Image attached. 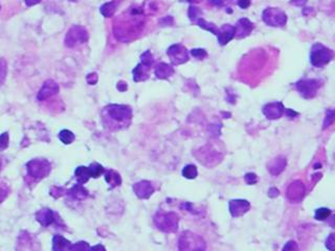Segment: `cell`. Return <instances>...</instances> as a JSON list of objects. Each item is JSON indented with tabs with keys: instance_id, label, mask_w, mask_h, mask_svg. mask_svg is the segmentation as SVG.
Listing matches in <instances>:
<instances>
[{
	"instance_id": "53",
	"label": "cell",
	"mask_w": 335,
	"mask_h": 251,
	"mask_svg": "<svg viewBox=\"0 0 335 251\" xmlns=\"http://www.w3.org/2000/svg\"><path fill=\"white\" fill-rule=\"evenodd\" d=\"M0 170H2V161H0Z\"/></svg>"
},
{
	"instance_id": "22",
	"label": "cell",
	"mask_w": 335,
	"mask_h": 251,
	"mask_svg": "<svg viewBox=\"0 0 335 251\" xmlns=\"http://www.w3.org/2000/svg\"><path fill=\"white\" fill-rule=\"evenodd\" d=\"M105 180L106 182L110 185V188H114L116 186H119L122 183V178L119 174L113 170H110L105 173Z\"/></svg>"
},
{
	"instance_id": "3",
	"label": "cell",
	"mask_w": 335,
	"mask_h": 251,
	"mask_svg": "<svg viewBox=\"0 0 335 251\" xmlns=\"http://www.w3.org/2000/svg\"><path fill=\"white\" fill-rule=\"evenodd\" d=\"M179 217L173 211H158L154 217V223L157 228L164 232H175L178 229Z\"/></svg>"
},
{
	"instance_id": "18",
	"label": "cell",
	"mask_w": 335,
	"mask_h": 251,
	"mask_svg": "<svg viewBox=\"0 0 335 251\" xmlns=\"http://www.w3.org/2000/svg\"><path fill=\"white\" fill-rule=\"evenodd\" d=\"M286 165H287L286 158L284 156H278L277 158H274L268 163L267 169L271 175L278 176L285 170Z\"/></svg>"
},
{
	"instance_id": "48",
	"label": "cell",
	"mask_w": 335,
	"mask_h": 251,
	"mask_svg": "<svg viewBox=\"0 0 335 251\" xmlns=\"http://www.w3.org/2000/svg\"><path fill=\"white\" fill-rule=\"evenodd\" d=\"M41 3V0H26V4L28 7H33Z\"/></svg>"
},
{
	"instance_id": "39",
	"label": "cell",
	"mask_w": 335,
	"mask_h": 251,
	"mask_svg": "<svg viewBox=\"0 0 335 251\" xmlns=\"http://www.w3.org/2000/svg\"><path fill=\"white\" fill-rule=\"evenodd\" d=\"M191 55H192L196 59H203L208 56L207 52L205 50H192L191 51Z\"/></svg>"
},
{
	"instance_id": "14",
	"label": "cell",
	"mask_w": 335,
	"mask_h": 251,
	"mask_svg": "<svg viewBox=\"0 0 335 251\" xmlns=\"http://www.w3.org/2000/svg\"><path fill=\"white\" fill-rule=\"evenodd\" d=\"M250 208V204L247 200H232L230 202V212L234 218L241 217Z\"/></svg>"
},
{
	"instance_id": "41",
	"label": "cell",
	"mask_w": 335,
	"mask_h": 251,
	"mask_svg": "<svg viewBox=\"0 0 335 251\" xmlns=\"http://www.w3.org/2000/svg\"><path fill=\"white\" fill-rule=\"evenodd\" d=\"M87 82L90 84V85H94V84L98 82V75L97 74L88 75L87 76Z\"/></svg>"
},
{
	"instance_id": "42",
	"label": "cell",
	"mask_w": 335,
	"mask_h": 251,
	"mask_svg": "<svg viewBox=\"0 0 335 251\" xmlns=\"http://www.w3.org/2000/svg\"><path fill=\"white\" fill-rule=\"evenodd\" d=\"M238 6L243 10H246L250 6V0H239Z\"/></svg>"
},
{
	"instance_id": "15",
	"label": "cell",
	"mask_w": 335,
	"mask_h": 251,
	"mask_svg": "<svg viewBox=\"0 0 335 251\" xmlns=\"http://www.w3.org/2000/svg\"><path fill=\"white\" fill-rule=\"evenodd\" d=\"M235 29H236L235 37L238 39H242V38H245L246 36H248L251 32H253L254 25L248 19L242 18L237 22V26L235 27Z\"/></svg>"
},
{
	"instance_id": "4",
	"label": "cell",
	"mask_w": 335,
	"mask_h": 251,
	"mask_svg": "<svg viewBox=\"0 0 335 251\" xmlns=\"http://www.w3.org/2000/svg\"><path fill=\"white\" fill-rule=\"evenodd\" d=\"M105 112L107 117L118 124L130 122L131 117H132V110L126 105H109L105 108Z\"/></svg>"
},
{
	"instance_id": "32",
	"label": "cell",
	"mask_w": 335,
	"mask_h": 251,
	"mask_svg": "<svg viewBox=\"0 0 335 251\" xmlns=\"http://www.w3.org/2000/svg\"><path fill=\"white\" fill-rule=\"evenodd\" d=\"M314 216L316 220L324 221V220H327L331 216V210L326 207H321V208L316 209Z\"/></svg>"
},
{
	"instance_id": "46",
	"label": "cell",
	"mask_w": 335,
	"mask_h": 251,
	"mask_svg": "<svg viewBox=\"0 0 335 251\" xmlns=\"http://www.w3.org/2000/svg\"><path fill=\"white\" fill-rule=\"evenodd\" d=\"M285 114L287 116H288V117H291V118H293V117H295V116L298 115V113L295 112V111H293L292 109H286L285 110Z\"/></svg>"
},
{
	"instance_id": "35",
	"label": "cell",
	"mask_w": 335,
	"mask_h": 251,
	"mask_svg": "<svg viewBox=\"0 0 335 251\" xmlns=\"http://www.w3.org/2000/svg\"><path fill=\"white\" fill-rule=\"evenodd\" d=\"M199 15H200V11L198 10V8L196 7H190L189 10V17L191 20H198L199 19Z\"/></svg>"
},
{
	"instance_id": "13",
	"label": "cell",
	"mask_w": 335,
	"mask_h": 251,
	"mask_svg": "<svg viewBox=\"0 0 335 251\" xmlns=\"http://www.w3.org/2000/svg\"><path fill=\"white\" fill-rule=\"evenodd\" d=\"M133 190L137 198L139 199H149L153 193H154V187L150 181L142 180L133 185Z\"/></svg>"
},
{
	"instance_id": "28",
	"label": "cell",
	"mask_w": 335,
	"mask_h": 251,
	"mask_svg": "<svg viewBox=\"0 0 335 251\" xmlns=\"http://www.w3.org/2000/svg\"><path fill=\"white\" fill-rule=\"evenodd\" d=\"M198 175L197 167L193 164H188L184 167L183 170V176L187 179H195Z\"/></svg>"
},
{
	"instance_id": "2",
	"label": "cell",
	"mask_w": 335,
	"mask_h": 251,
	"mask_svg": "<svg viewBox=\"0 0 335 251\" xmlns=\"http://www.w3.org/2000/svg\"><path fill=\"white\" fill-rule=\"evenodd\" d=\"M207 245L203 238L191 231H186L179 237V251H206Z\"/></svg>"
},
{
	"instance_id": "43",
	"label": "cell",
	"mask_w": 335,
	"mask_h": 251,
	"mask_svg": "<svg viewBox=\"0 0 335 251\" xmlns=\"http://www.w3.org/2000/svg\"><path fill=\"white\" fill-rule=\"evenodd\" d=\"M268 196L270 198H276L279 196V189L276 188V187H271L269 190H268Z\"/></svg>"
},
{
	"instance_id": "9",
	"label": "cell",
	"mask_w": 335,
	"mask_h": 251,
	"mask_svg": "<svg viewBox=\"0 0 335 251\" xmlns=\"http://www.w3.org/2000/svg\"><path fill=\"white\" fill-rule=\"evenodd\" d=\"M168 56L170 57V60L173 65H181L189 60V54L186 50V47L182 44H174L169 47V50L166 51Z\"/></svg>"
},
{
	"instance_id": "26",
	"label": "cell",
	"mask_w": 335,
	"mask_h": 251,
	"mask_svg": "<svg viewBox=\"0 0 335 251\" xmlns=\"http://www.w3.org/2000/svg\"><path fill=\"white\" fill-rule=\"evenodd\" d=\"M21 243H18V251H34V245L29 235H21Z\"/></svg>"
},
{
	"instance_id": "1",
	"label": "cell",
	"mask_w": 335,
	"mask_h": 251,
	"mask_svg": "<svg viewBox=\"0 0 335 251\" xmlns=\"http://www.w3.org/2000/svg\"><path fill=\"white\" fill-rule=\"evenodd\" d=\"M334 59V53L332 50L320 43H315L311 47L310 62L314 67L321 68L329 64Z\"/></svg>"
},
{
	"instance_id": "25",
	"label": "cell",
	"mask_w": 335,
	"mask_h": 251,
	"mask_svg": "<svg viewBox=\"0 0 335 251\" xmlns=\"http://www.w3.org/2000/svg\"><path fill=\"white\" fill-rule=\"evenodd\" d=\"M115 11H116V4H115V2L106 3L100 9L101 14L104 17H106V18L112 17L114 15V13H115Z\"/></svg>"
},
{
	"instance_id": "8",
	"label": "cell",
	"mask_w": 335,
	"mask_h": 251,
	"mask_svg": "<svg viewBox=\"0 0 335 251\" xmlns=\"http://www.w3.org/2000/svg\"><path fill=\"white\" fill-rule=\"evenodd\" d=\"M51 163L46 159H33L28 163L29 175L36 180H41L47 177V175L51 173Z\"/></svg>"
},
{
	"instance_id": "36",
	"label": "cell",
	"mask_w": 335,
	"mask_h": 251,
	"mask_svg": "<svg viewBox=\"0 0 335 251\" xmlns=\"http://www.w3.org/2000/svg\"><path fill=\"white\" fill-rule=\"evenodd\" d=\"M326 247L330 251H335V233H331L326 240Z\"/></svg>"
},
{
	"instance_id": "7",
	"label": "cell",
	"mask_w": 335,
	"mask_h": 251,
	"mask_svg": "<svg viewBox=\"0 0 335 251\" xmlns=\"http://www.w3.org/2000/svg\"><path fill=\"white\" fill-rule=\"evenodd\" d=\"M320 86L321 81L316 79H303L295 84L297 91L300 92V94L306 100L313 99Z\"/></svg>"
},
{
	"instance_id": "16",
	"label": "cell",
	"mask_w": 335,
	"mask_h": 251,
	"mask_svg": "<svg viewBox=\"0 0 335 251\" xmlns=\"http://www.w3.org/2000/svg\"><path fill=\"white\" fill-rule=\"evenodd\" d=\"M236 36V29L233 26L230 25H224L218 30V42L221 45H226L230 41H232Z\"/></svg>"
},
{
	"instance_id": "29",
	"label": "cell",
	"mask_w": 335,
	"mask_h": 251,
	"mask_svg": "<svg viewBox=\"0 0 335 251\" xmlns=\"http://www.w3.org/2000/svg\"><path fill=\"white\" fill-rule=\"evenodd\" d=\"M197 22H198V26H199L201 29L206 30V31H209V32H211L212 34H214V35H216V36H217V34H218V29L216 28V26L213 25V23L208 22V21H206L205 19H202V18H199V19L197 20Z\"/></svg>"
},
{
	"instance_id": "17",
	"label": "cell",
	"mask_w": 335,
	"mask_h": 251,
	"mask_svg": "<svg viewBox=\"0 0 335 251\" xmlns=\"http://www.w3.org/2000/svg\"><path fill=\"white\" fill-rule=\"evenodd\" d=\"M36 219L44 227L50 226L55 223L56 216L55 212L50 208H43L40 209L37 213H36Z\"/></svg>"
},
{
	"instance_id": "49",
	"label": "cell",
	"mask_w": 335,
	"mask_h": 251,
	"mask_svg": "<svg viewBox=\"0 0 335 251\" xmlns=\"http://www.w3.org/2000/svg\"><path fill=\"white\" fill-rule=\"evenodd\" d=\"M6 197H7V192L4 188L0 187V203H2L6 199Z\"/></svg>"
},
{
	"instance_id": "33",
	"label": "cell",
	"mask_w": 335,
	"mask_h": 251,
	"mask_svg": "<svg viewBox=\"0 0 335 251\" xmlns=\"http://www.w3.org/2000/svg\"><path fill=\"white\" fill-rule=\"evenodd\" d=\"M7 73H8V65L6 60L0 59V86H2L6 81Z\"/></svg>"
},
{
	"instance_id": "11",
	"label": "cell",
	"mask_w": 335,
	"mask_h": 251,
	"mask_svg": "<svg viewBox=\"0 0 335 251\" xmlns=\"http://www.w3.org/2000/svg\"><path fill=\"white\" fill-rule=\"evenodd\" d=\"M59 92V85L54 80H47L44 82L43 86L38 92L37 99L40 102H43L47 99H50Z\"/></svg>"
},
{
	"instance_id": "19",
	"label": "cell",
	"mask_w": 335,
	"mask_h": 251,
	"mask_svg": "<svg viewBox=\"0 0 335 251\" xmlns=\"http://www.w3.org/2000/svg\"><path fill=\"white\" fill-rule=\"evenodd\" d=\"M150 68H151V65H148V64L140 62V64H138L133 70V80L135 82H140V81L147 80Z\"/></svg>"
},
{
	"instance_id": "5",
	"label": "cell",
	"mask_w": 335,
	"mask_h": 251,
	"mask_svg": "<svg viewBox=\"0 0 335 251\" xmlns=\"http://www.w3.org/2000/svg\"><path fill=\"white\" fill-rule=\"evenodd\" d=\"M88 38L89 36L86 29L80 26H74L67 32L64 42L69 49H74V47H77L78 45L86 43L88 41Z\"/></svg>"
},
{
	"instance_id": "27",
	"label": "cell",
	"mask_w": 335,
	"mask_h": 251,
	"mask_svg": "<svg viewBox=\"0 0 335 251\" xmlns=\"http://www.w3.org/2000/svg\"><path fill=\"white\" fill-rule=\"evenodd\" d=\"M59 138L64 143V145H70V143L74 142L76 136L69 130H62L59 134Z\"/></svg>"
},
{
	"instance_id": "52",
	"label": "cell",
	"mask_w": 335,
	"mask_h": 251,
	"mask_svg": "<svg viewBox=\"0 0 335 251\" xmlns=\"http://www.w3.org/2000/svg\"><path fill=\"white\" fill-rule=\"evenodd\" d=\"M69 2H73V3H77V2H79V0H69Z\"/></svg>"
},
{
	"instance_id": "47",
	"label": "cell",
	"mask_w": 335,
	"mask_h": 251,
	"mask_svg": "<svg viewBox=\"0 0 335 251\" xmlns=\"http://www.w3.org/2000/svg\"><path fill=\"white\" fill-rule=\"evenodd\" d=\"M209 3H211L215 7H222L224 0H209Z\"/></svg>"
},
{
	"instance_id": "54",
	"label": "cell",
	"mask_w": 335,
	"mask_h": 251,
	"mask_svg": "<svg viewBox=\"0 0 335 251\" xmlns=\"http://www.w3.org/2000/svg\"><path fill=\"white\" fill-rule=\"evenodd\" d=\"M0 10H2V7H0Z\"/></svg>"
},
{
	"instance_id": "51",
	"label": "cell",
	"mask_w": 335,
	"mask_h": 251,
	"mask_svg": "<svg viewBox=\"0 0 335 251\" xmlns=\"http://www.w3.org/2000/svg\"><path fill=\"white\" fill-rule=\"evenodd\" d=\"M188 2L191 4H198L201 2V0H188Z\"/></svg>"
},
{
	"instance_id": "37",
	"label": "cell",
	"mask_w": 335,
	"mask_h": 251,
	"mask_svg": "<svg viewBox=\"0 0 335 251\" xmlns=\"http://www.w3.org/2000/svg\"><path fill=\"white\" fill-rule=\"evenodd\" d=\"M8 146H9V134L6 132L0 135V151L7 149Z\"/></svg>"
},
{
	"instance_id": "21",
	"label": "cell",
	"mask_w": 335,
	"mask_h": 251,
	"mask_svg": "<svg viewBox=\"0 0 335 251\" xmlns=\"http://www.w3.org/2000/svg\"><path fill=\"white\" fill-rule=\"evenodd\" d=\"M174 74V69L172 66L168 65L165 63H159L156 67H155V76L158 79L164 80L170 78Z\"/></svg>"
},
{
	"instance_id": "50",
	"label": "cell",
	"mask_w": 335,
	"mask_h": 251,
	"mask_svg": "<svg viewBox=\"0 0 335 251\" xmlns=\"http://www.w3.org/2000/svg\"><path fill=\"white\" fill-rule=\"evenodd\" d=\"M329 225L331 226V227H333V228H335V214H333V216H330L329 218Z\"/></svg>"
},
{
	"instance_id": "45",
	"label": "cell",
	"mask_w": 335,
	"mask_h": 251,
	"mask_svg": "<svg viewBox=\"0 0 335 251\" xmlns=\"http://www.w3.org/2000/svg\"><path fill=\"white\" fill-rule=\"evenodd\" d=\"M89 251H107V250H106V248L103 245L99 244V245H95L93 247H90Z\"/></svg>"
},
{
	"instance_id": "12",
	"label": "cell",
	"mask_w": 335,
	"mask_h": 251,
	"mask_svg": "<svg viewBox=\"0 0 335 251\" xmlns=\"http://www.w3.org/2000/svg\"><path fill=\"white\" fill-rule=\"evenodd\" d=\"M286 108L280 102L269 103L263 107V114H264L268 119H279L285 113Z\"/></svg>"
},
{
	"instance_id": "10",
	"label": "cell",
	"mask_w": 335,
	"mask_h": 251,
	"mask_svg": "<svg viewBox=\"0 0 335 251\" xmlns=\"http://www.w3.org/2000/svg\"><path fill=\"white\" fill-rule=\"evenodd\" d=\"M305 195H306V187L304 183L300 180H295L292 183H290L286 190L287 199L292 203L301 202L304 199Z\"/></svg>"
},
{
	"instance_id": "34",
	"label": "cell",
	"mask_w": 335,
	"mask_h": 251,
	"mask_svg": "<svg viewBox=\"0 0 335 251\" xmlns=\"http://www.w3.org/2000/svg\"><path fill=\"white\" fill-rule=\"evenodd\" d=\"M89 249H90L89 244L84 241L73 244L70 247V251H89Z\"/></svg>"
},
{
	"instance_id": "24",
	"label": "cell",
	"mask_w": 335,
	"mask_h": 251,
	"mask_svg": "<svg viewBox=\"0 0 335 251\" xmlns=\"http://www.w3.org/2000/svg\"><path fill=\"white\" fill-rule=\"evenodd\" d=\"M75 174H76V178H77L79 184L86 183L89 180V178L91 177L90 172H89V167L87 166H79L76 170Z\"/></svg>"
},
{
	"instance_id": "40",
	"label": "cell",
	"mask_w": 335,
	"mask_h": 251,
	"mask_svg": "<svg viewBox=\"0 0 335 251\" xmlns=\"http://www.w3.org/2000/svg\"><path fill=\"white\" fill-rule=\"evenodd\" d=\"M297 248V244L294 241H289L288 243H286L282 251H296Z\"/></svg>"
},
{
	"instance_id": "44",
	"label": "cell",
	"mask_w": 335,
	"mask_h": 251,
	"mask_svg": "<svg viewBox=\"0 0 335 251\" xmlns=\"http://www.w3.org/2000/svg\"><path fill=\"white\" fill-rule=\"evenodd\" d=\"M307 3V0H291L290 4L295 7H303Z\"/></svg>"
},
{
	"instance_id": "30",
	"label": "cell",
	"mask_w": 335,
	"mask_h": 251,
	"mask_svg": "<svg viewBox=\"0 0 335 251\" xmlns=\"http://www.w3.org/2000/svg\"><path fill=\"white\" fill-rule=\"evenodd\" d=\"M89 172H90V176L92 178H99L101 175L104 174L105 170H104V167L101 164H99L97 162H94V163L90 164Z\"/></svg>"
},
{
	"instance_id": "38",
	"label": "cell",
	"mask_w": 335,
	"mask_h": 251,
	"mask_svg": "<svg viewBox=\"0 0 335 251\" xmlns=\"http://www.w3.org/2000/svg\"><path fill=\"white\" fill-rule=\"evenodd\" d=\"M245 181L247 184L249 185H253L256 184L258 182V177L256 174L254 173H248L245 175Z\"/></svg>"
},
{
	"instance_id": "23",
	"label": "cell",
	"mask_w": 335,
	"mask_h": 251,
	"mask_svg": "<svg viewBox=\"0 0 335 251\" xmlns=\"http://www.w3.org/2000/svg\"><path fill=\"white\" fill-rule=\"evenodd\" d=\"M68 195L76 200H83L88 196V192L87 189L82 186V184H77L70 190H68Z\"/></svg>"
},
{
	"instance_id": "6",
	"label": "cell",
	"mask_w": 335,
	"mask_h": 251,
	"mask_svg": "<svg viewBox=\"0 0 335 251\" xmlns=\"http://www.w3.org/2000/svg\"><path fill=\"white\" fill-rule=\"evenodd\" d=\"M262 18L267 26L273 28L284 27L287 22V15L285 14V12L278 8L266 9L263 12Z\"/></svg>"
},
{
	"instance_id": "31",
	"label": "cell",
	"mask_w": 335,
	"mask_h": 251,
	"mask_svg": "<svg viewBox=\"0 0 335 251\" xmlns=\"http://www.w3.org/2000/svg\"><path fill=\"white\" fill-rule=\"evenodd\" d=\"M335 122V109H328L326 111L324 124H322V129L326 130Z\"/></svg>"
},
{
	"instance_id": "20",
	"label": "cell",
	"mask_w": 335,
	"mask_h": 251,
	"mask_svg": "<svg viewBox=\"0 0 335 251\" xmlns=\"http://www.w3.org/2000/svg\"><path fill=\"white\" fill-rule=\"evenodd\" d=\"M71 245L73 244L62 235H55L53 238L54 251H70Z\"/></svg>"
}]
</instances>
